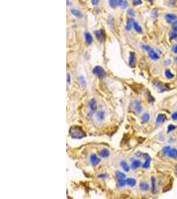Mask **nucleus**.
<instances>
[{"label": "nucleus", "instance_id": "obj_3", "mask_svg": "<svg viewBox=\"0 0 177 199\" xmlns=\"http://www.w3.org/2000/svg\"><path fill=\"white\" fill-rule=\"evenodd\" d=\"M93 74H95L97 76V77L102 78L105 76V72L104 70V68L100 66H96L94 68V69L92 71Z\"/></svg>", "mask_w": 177, "mask_h": 199}, {"label": "nucleus", "instance_id": "obj_18", "mask_svg": "<svg viewBox=\"0 0 177 199\" xmlns=\"http://www.w3.org/2000/svg\"><path fill=\"white\" fill-rule=\"evenodd\" d=\"M135 21H133L131 19H128L127 22L126 24V29L127 30H131V29L132 28V27H133V23H134Z\"/></svg>", "mask_w": 177, "mask_h": 199}, {"label": "nucleus", "instance_id": "obj_11", "mask_svg": "<svg viewBox=\"0 0 177 199\" xmlns=\"http://www.w3.org/2000/svg\"><path fill=\"white\" fill-rule=\"evenodd\" d=\"M121 0H110V5L112 8H115L120 5Z\"/></svg>", "mask_w": 177, "mask_h": 199}, {"label": "nucleus", "instance_id": "obj_23", "mask_svg": "<svg viewBox=\"0 0 177 199\" xmlns=\"http://www.w3.org/2000/svg\"><path fill=\"white\" fill-rule=\"evenodd\" d=\"M149 118H150L149 114H147V113H145L142 116V122L143 123H147L149 120Z\"/></svg>", "mask_w": 177, "mask_h": 199}, {"label": "nucleus", "instance_id": "obj_25", "mask_svg": "<svg viewBox=\"0 0 177 199\" xmlns=\"http://www.w3.org/2000/svg\"><path fill=\"white\" fill-rule=\"evenodd\" d=\"M121 167H122V168H123V170L125 171H126V172H128L129 171V167L128 166L127 163L125 161H122V162L121 163Z\"/></svg>", "mask_w": 177, "mask_h": 199}, {"label": "nucleus", "instance_id": "obj_13", "mask_svg": "<svg viewBox=\"0 0 177 199\" xmlns=\"http://www.w3.org/2000/svg\"><path fill=\"white\" fill-rule=\"evenodd\" d=\"M145 157H146V161L144 163V164L143 165V167L145 168V169H147L150 166V163H151V158L149 157V156L147 154H145Z\"/></svg>", "mask_w": 177, "mask_h": 199}, {"label": "nucleus", "instance_id": "obj_37", "mask_svg": "<svg viewBox=\"0 0 177 199\" xmlns=\"http://www.w3.org/2000/svg\"><path fill=\"white\" fill-rule=\"evenodd\" d=\"M67 82L68 83H70V76L69 74H67Z\"/></svg>", "mask_w": 177, "mask_h": 199}, {"label": "nucleus", "instance_id": "obj_17", "mask_svg": "<svg viewBox=\"0 0 177 199\" xmlns=\"http://www.w3.org/2000/svg\"><path fill=\"white\" fill-rule=\"evenodd\" d=\"M85 39H86V43H87L88 45L92 44V43L93 41V38L89 33H86V34H85Z\"/></svg>", "mask_w": 177, "mask_h": 199}, {"label": "nucleus", "instance_id": "obj_14", "mask_svg": "<svg viewBox=\"0 0 177 199\" xmlns=\"http://www.w3.org/2000/svg\"><path fill=\"white\" fill-rule=\"evenodd\" d=\"M136 183H137V182H136V180L134 179V178H127V179H126V184L129 186H131V187H133V186H135Z\"/></svg>", "mask_w": 177, "mask_h": 199}, {"label": "nucleus", "instance_id": "obj_20", "mask_svg": "<svg viewBox=\"0 0 177 199\" xmlns=\"http://www.w3.org/2000/svg\"><path fill=\"white\" fill-rule=\"evenodd\" d=\"M140 188L143 191H147L149 188V185L146 183H141L140 184Z\"/></svg>", "mask_w": 177, "mask_h": 199}, {"label": "nucleus", "instance_id": "obj_10", "mask_svg": "<svg viewBox=\"0 0 177 199\" xmlns=\"http://www.w3.org/2000/svg\"><path fill=\"white\" fill-rule=\"evenodd\" d=\"M134 110L136 112L138 113V114L141 113V112L142 111V106H141V103L139 102L136 101L134 103Z\"/></svg>", "mask_w": 177, "mask_h": 199}, {"label": "nucleus", "instance_id": "obj_32", "mask_svg": "<svg viewBox=\"0 0 177 199\" xmlns=\"http://www.w3.org/2000/svg\"><path fill=\"white\" fill-rule=\"evenodd\" d=\"M172 29L174 32L177 33V21L172 23Z\"/></svg>", "mask_w": 177, "mask_h": 199}, {"label": "nucleus", "instance_id": "obj_31", "mask_svg": "<svg viewBox=\"0 0 177 199\" xmlns=\"http://www.w3.org/2000/svg\"><path fill=\"white\" fill-rule=\"evenodd\" d=\"M133 3L134 5H141L142 3V1L141 0H133Z\"/></svg>", "mask_w": 177, "mask_h": 199}, {"label": "nucleus", "instance_id": "obj_35", "mask_svg": "<svg viewBox=\"0 0 177 199\" xmlns=\"http://www.w3.org/2000/svg\"><path fill=\"white\" fill-rule=\"evenodd\" d=\"M100 0H92V3L94 5H96L98 4Z\"/></svg>", "mask_w": 177, "mask_h": 199}, {"label": "nucleus", "instance_id": "obj_6", "mask_svg": "<svg viewBox=\"0 0 177 199\" xmlns=\"http://www.w3.org/2000/svg\"><path fill=\"white\" fill-rule=\"evenodd\" d=\"M136 63V57L134 53H130V55H129V66H131V68L135 67Z\"/></svg>", "mask_w": 177, "mask_h": 199}, {"label": "nucleus", "instance_id": "obj_28", "mask_svg": "<svg viewBox=\"0 0 177 199\" xmlns=\"http://www.w3.org/2000/svg\"><path fill=\"white\" fill-rule=\"evenodd\" d=\"M97 117L100 121L103 120L104 119V112H98V114H97Z\"/></svg>", "mask_w": 177, "mask_h": 199}, {"label": "nucleus", "instance_id": "obj_2", "mask_svg": "<svg viewBox=\"0 0 177 199\" xmlns=\"http://www.w3.org/2000/svg\"><path fill=\"white\" fill-rule=\"evenodd\" d=\"M143 48L146 51L148 52L149 56L151 58V59L154 60V61H157V60L159 58V56L157 55V53H156L154 50L152 49L150 47H149L147 45H143Z\"/></svg>", "mask_w": 177, "mask_h": 199}, {"label": "nucleus", "instance_id": "obj_4", "mask_svg": "<svg viewBox=\"0 0 177 199\" xmlns=\"http://www.w3.org/2000/svg\"><path fill=\"white\" fill-rule=\"evenodd\" d=\"M95 35H96V37L97 38V40L100 42L104 41L105 38V35L104 31L101 30V29L95 31Z\"/></svg>", "mask_w": 177, "mask_h": 199}, {"label": "nucleus", "instance_id": "obj_22", "mask_svg": "<svg viewBox=\"0 0 177 199\" xmlns=\"http://www.w3.org/2000/svg\"><path fill=\"white\" fill-rule=\"evenodd\" d=\"M133 28H134V29L137 33H142V29H141L140 25H139L137 23L134 22V23H133Z\"/></svg>", "mask_w": 177, "mask_h": 199}, {"label": "nucleus", "instance_id": "obj_21", "mask_svg": "<svg viewBox=\"0 0 177 199\" xmlns=\"http://www.w3.org/2000/svg\"><path fill=\"white\" fill-rule=\"evenodd\" d=\"M151 184H152V193L155 194L156 193V181L154 177L151 178Z\"/></svg>", "mask_w": 177, "mask_h": 199}, {"label": "nucleus", "instance_id": "obj_7", "mask_svg": "<svg viewBox=\"0 0 177 199\" xmlns=\"http://www.w3.org/2000/svg\"><path fill=\"white\" fill-rule=\"evenodd\" d=\"M166 155H167L168 157L170 158H172V159H177V149H175V148L170 149Z\"/></svg>", "mask_w": 177, "mask_h": 199}, {"label": "nucleus", "instance_id": "obj_36", "mask_svg": "<svg viewBox=\"0 0 177 199\" xmlns=\"http://www.w3.org/2000/svg\"><path fill=\"white\" fill-rule=\"evenodd\" d=\"M172 51L174 52V53L177 54V45H175L174 47H172Z\"/></svg>", "mask_w": 177, "mask_h": 199}, {"label": "nucleus", "instance_id": "obj_19", "mask_svg": "<svg viewBox=\"0 0 177 199\" xmlns=\"http://www.w3.org/2000/svg\"><path fill=\"white\" fill-rule=\"evenodd\" d=\"M71 13L73 15L77 17H82V13L79 10L76 9H71Z\"/></svg>", "mask_w": 177, "mask_h": 199}, {"label": "nucleus", "instance_id": "obj_26", "mask_svg": "<svg viewBox=\"0 0 177 199\" xmlns=\"http://www.w3.org/2000/svg\"><path fill=\"white\" fill-rule=\"evenodd\" d=\"M117 183L118 185L120 186H124L126 184V180L125 178H119L117 179Z\"/></svg>", "mask_w": 177, "mask_h": 199}, {"label": "nucleus", "instance_id": "obj_12", "mask_svg": "<svg viewBox=\"0 0 177 199\" xmlns=\"http://www.w3.org/2000/svg\"><path fill=\"white\" fill-rule=\"evenodd\" d=\"M90 108L92 111H95L97 109V103H96V99H92L90 102Z\"/></svg>", "mask_w": 177, "mask_h": 199}, {"label": "nucleus", "instance_id": "obj_41", "mask_svg": "<svg viewBox=\"0 0 177 199\" xmlns=\"http://www.w3.org/2000/svg\"><path fill=\"white\" fill-rule=\"evenodd\" d=\"M176 172H177V166L176 167Z\"/></svg>", "mask_w": 177, "mask_h": 199}, {"label": "nucleus", "instance_id": "obj_27", "mask_svg": "<svg viewBox=\"0 0 177 199\" xmlns=\"http://www.w3.org/2000/svg\"><path fill=\"white\" fill-rule=\"evenodd\" d=\"M116 177L117 179H119V178H125V175L120 171H117L116 172Z\"/></svg>", "mask_w": 177, "mask_h": 199}, {"label": "nucleus", "instance_id": "obj_9", "mask_svg": "<svg viewBox=\"0 0 177 199\" xmlns=\"http://www.w3.org/2000/svg\"><path fill=\"white\" fill-rule=\"evenodd\" d=\"M90 161H91L92 164L93 165L96 166L97 165H98V163H99L100 161V159L97 157L95 154H92L90 156Z\"/></svg>", "mask_w": 177, "mask_h": 199}, {"label": "nucleus", "instance_id": "obj_5", "mask_svg": "<svg viewBox=\"0 0 177 199\" xmlns=\"http://www.w3.org/2000/svg\"><path fill=\"white\" fill-rule=\"evenodd\" d=\"M166 120V116L164 114H159L156 120V123L157 125H160V124H163Z\"/></svg>", "mask_w": 177, "mask_h": 199}, {"label": "nucleus", "instance_id": "obj_39", "mask_svg": "<svg viewBox=\"0 0 177 199\" xmlns=\"http://www.w3.org/2000/svg\"><path fill=\"white\" fill-rule=\"evenodd\" d=\"M147 2H153V0H147Z\"/></svg>", "mask_w": 177, "mask_h": 199}, {"label": "nucleus", "instance_id": "obj_34", "mask_svg": "<svg viewBox=\"0 0 177 199\" xmlns=\"http://www.w3.org/2000/svg\"><path fill=\"white\" fill-rule=\"evenodd\" d=\"M172 119L174 120H177V112L173 113L172 115Z\"/></svg>", "mask_w": 177, "mask_h": 199}, {"label": "nucleus", "instance_id": "obj_38", "mask_svg": "<svg viewBox=\"0 0 177 199\" xmlns=\"http://www.w3.org/2000/svg\"><path fill=\"white\" fill-rule=\"evenodd\" d=\"M129 13L130 15H131V16H133V15H134V13L133 12L132 10H129Z\"/></svg>", "mask_w": 177, "mask_h": 199}, {"label": "nucleus", "instance_id": "obj_33", "mask_svg": "<svg viewBox=\"0 0 177 199\" xmlns=\"http://www.w3.org/2000/svg\"><path fill=\"white\" fill-rule=\"evenodd\" d=\"M170 147H164V149H163V152L164 153V154L166 155L168 153V152L169 151V150H170Z\"/></svg>", "mask_w": 177, "mask_h": 199}, {"label": "nucleus", "instance_id": "obj_40", "mask_svg": "<svg viewBox=\"0 0 177 199\" xmlns=\"http://www.w3.org/2000/svg\"><path fill=\"white\" fill-rule=\"evenodd\" d=\"M174 61H175L176 63H177V57H176V58H175V59H174Z\"/></svg>", "mask_w": 177, "mask_h": 199}, {"label": "nucleus", "instance_id": "obj_29", "mask_svg": "<svg viewBox=\"0 0 177 199\" xmlns=\"http://www.w3.org/2000/svg\"><path fill=\"white\" fill-rule=\"evenodd\" d=\"M176 128V126L175 125H172V124H170V125L168 126V133H169L170 132H172L173 130H174Z\"/></svg>", "mask_w": 177, "mask_h": 199}, {"label": "nucleus", "instance_id": "obj_1", "mask_svg": "<svg viewBox=\"0 0 177 199\" xmlns=\"http://www.w3.org/2000/svg\"><path fill=\"white\" fill-rule=\"evenodd\" d=\"M69 135L74 139H82L86 136L85 132L80 126H72L69 130Z\"/></svg>", "mask_w": 177, "mask_h": 199}, {"label": "nucleus", "instance_id": "obj_8", "mask_svg": "<svg viewBox=\"0 0 177 199\" xmlns=\"http://www.w3.org/2000/svg\"><path fill=\"white\" fill-rule=\"evenodd\" d=\"M165 18H166V21H168V23H174L177 21V17L175 15L173 14L166 15Z\"/></svg>", "mask_w": 177, "mask_h": 199}, {"label": "nucleus", "instance_id": "obj_30", "mask_svg": "<svg viewBox=\"0 0 177 199\" xmlns=\"http://www.w3.org/2000/svg\"><path fill=\"white\" fill-rule=\"evenodd\" d=\"M120 5L122 7V8H125V7H127V3L125 1H124V0H121V3H120Z\"/></svg>", "mask_w": 177, "mask_h": 199}, {"label": "nucleus", "instance_id": "obj_24", "mask_svg": "<svg viewBox=\"0 0 177 199\" xmlns=\"http://www.w3.org/2000/svg\"><path fill=\"white\" fill-rule=\"evenodd\" d=\"M165 76H166V77L168 79H171L174 78V74H172V72H171V71L169 69L165 71Z\"/></svg>", "mask_w": 177, "mask_h": 199}, {"label": "nucleus", "instance_id": "obj_15", "mask_svg": "<svg viewBox=\"0 0 177 199\" xmlns=\"http://www.w3.org/2000/svg\"><path fill=\"white\" fill-rule=\"evenodd\" d=\"M110 151L106 149H103V150H102V151H100V155L103 158L108 157L109 156H110Z\"/></svg>", "mask_w": 177, "mask_h": 199}, {"label": "nucleus", "instance_id": "obj_16", "mask_svg": "<svg viewBox=\"0 0 177 199\" xmlns=\"http://www.w3.org/2000/svg\"><path fill=\"white\" fill-rule=\"evenodd\" d=\"M141 165V163L140 161L134 160L131 164V167H132L133 169H136L137 168H139Z\"/></svg>", "mask_w": 177, "mask_h": 199}]
</instances>
